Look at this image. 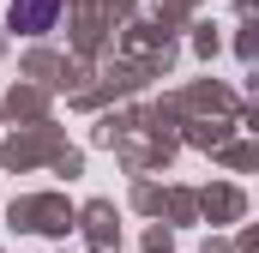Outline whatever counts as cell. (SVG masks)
I'll use <instances>...</instances> for the list:
<instances>
[{
  "instance_id": "cell-1",
  "label": "cell",
  "mask_w": 259,
  "mask_h": 253,
  "mask_svg": "<svg viewBox=\"0 0 259 253\" xmlns=\"http://www.w3.org/2000/svg\"><path fill=\"white\" fill-rule=\"evenodd\" d=\"M61 18V0H12V30L36 36V30H55Z\"/></svg>"
}]
</instances>
